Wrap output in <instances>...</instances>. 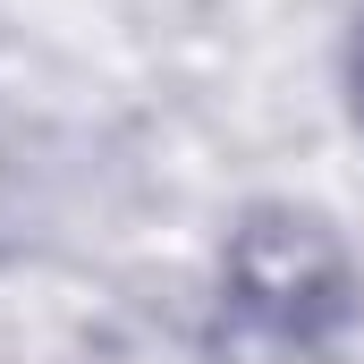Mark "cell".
<instances>
[{"mask_svg":"<svg viewBox=\"0 0 364 364\" xmlns=\"http://www.w3.org/2000/svg\"><path fill=\"white\" fill-rule=\"evenodd\" d=\"M212 305L220 331L263 348V356H322L364 322V255L348 229L305 203V195H272L246 203L220 246H212Z\"/></svg>","mask_w":364,"mask_h":364,"instance_id":"obj_1","label":"cell"},{"mask_svg":"<svg viewBox=\"0 0 364 364\" xmlns=\"http://www.w3.org/2000/svg\"><path fill=\"white\" fill-rule=\"evenodd\" d=\"M339 110H348V127H356V144H364V9L339 34Z\"/></svg>","mask_w":364,"mask_h":364,"instance_id":"obj_2","label":"cell"}]
</instances>
